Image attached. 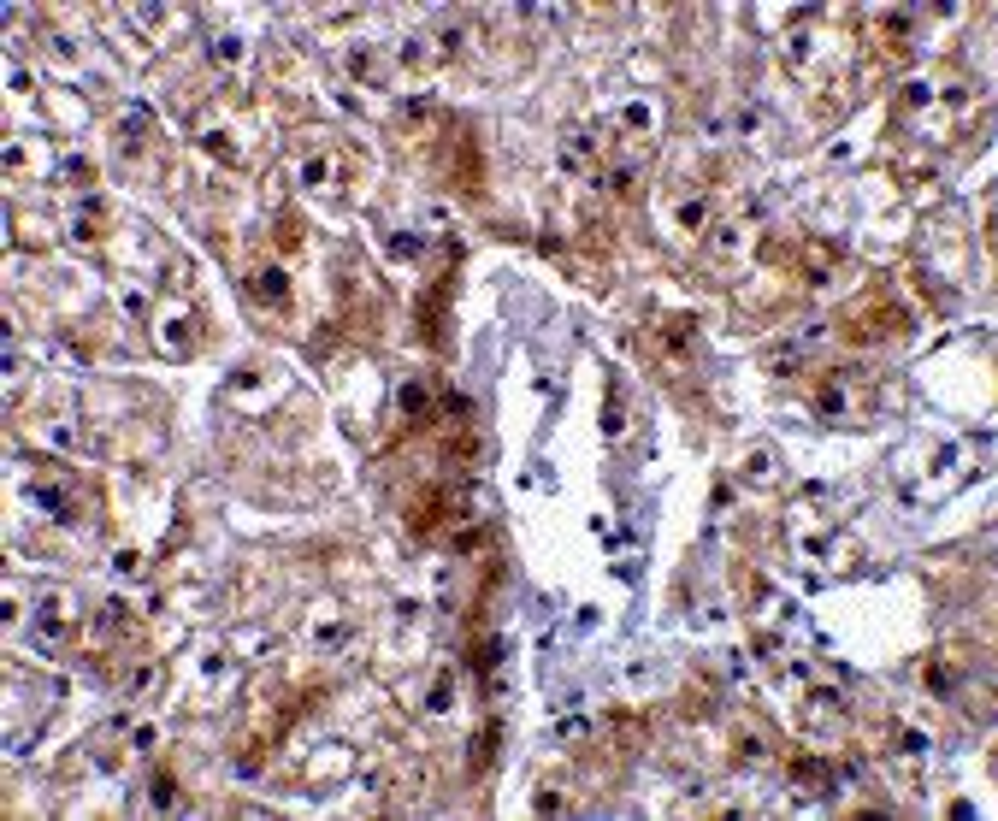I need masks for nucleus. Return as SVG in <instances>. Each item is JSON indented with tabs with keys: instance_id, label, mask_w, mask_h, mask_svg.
Here are the masks:
<instances>
[{
	"instance_id": "obj_1",
	"label": "nucleus",
	"mask_w": 998,
	"mask_h": 821,
	"mask_svg": "<svg viewBox=\"0 0 998 821\" xmlns=\"http://www.w3.org/2000/svg\"><path fill=\"white\" fill-rule=\"evenodd\" d=\"M963 113H969V89L963 83H910L904 89V101H898V119L904 130H916V136H957L963 125Z\"/></svg>"
},
{
	"instance_id": "obj_2",
	"label": "nucleus",
	"mask_w": 998,
	"mask_h": 821,
	"mask_svg": "<svg viewBox=\"0 0 998 821\" xmlns=\"http://www.w3.org/2000/svg\"><path fill=\"white\" fill-rule=\"evenodd\" d=\"M786 65H792L804 83H821L827 65H839V30H827L821 12H804V18L786 30Z\"/></svg>"
},
{
	"instance_id": "obj_3",
	"label": "nucleus",
	"mask_w": 998,
	"mask_h": 821,
	"mask_svg": "<svg viewBox=\"0 0 998 821\" xmlns=\"http://www.w3.org/2000/svg\"><path fill=\"white\" fill-rule=\"evenodd\" d=\"M30 644L42 650V656H60L65 644H77V603L54 591V597H42L36 609H30Z\"/></svg>"
},
{
	"instance_id": "obj_4",
	"label": "nucleus",
	"mask_w": 998,
	"mask_h": 821,
	"mask_svg": "<svg viewBox=\"0 0 998 821\" xmlns=\"http://www.w3.org/2000/svg\"><path fill=\"white\" fill-rule=\"evenodd\" d=\"M874 384L857 373V367H833L821 390H815V408H821V420H857L863 408H869Z\"/></svg>"
},
{
	"instance_id": "obj_5",
	"label": "nucleus",
	"mask_w": 998,
	"mask_h": 821,
	"mask_svg": "<svg viewBox=\"0 0 998 821\" xmlns=\"http://www.w3.org/2000/svg\"><path fill=\"white\" fill-rule=\"evenodd\" d=\"M874 42L886 48V54H910L916 48V36H922V12H910V6H886V12H874L869 18Z\"/></svg>"
},
{
	"instance_id": "obj_6",
	"label": "nucleus",
	"mask_w": 998,
	"mask_h": 821,
	"mask_svg": "<svg viewBox=\"0 0 998 821\" xmlns=\"http://www.w3.org/2000/svg\"><path fill=\"white\" fill-rule=\"evenodd\" d=\"M851 319H857V325H851V337H857V343H886V337H898V331L910 325V319H904V308H892V302H863Z\"/></svg>"
},
{
	"instance_id": "obj_7",
	"label": "nucleus",
	"mask_w": 998,
	"mask_h": 821,
	"mask_svg": "<svg viewBox=\"0 0 998 821\" xmlns=\"http://www.w3.org/2000/svg\"><path fill=\"white\" fill-rule=\"evenodd\" d=\"M154 337H160V349H166V355H189V349H195V337H201V319H195V308H166V314H160V325H154Z\"/></svg>"
},
{
	"instance_id": "obj_8",
	"label": "nucleus",
	"mask_w": 998,
	"mask_h": 821,
	"mask_svg": "<svg viewBox=\"0 0 998 821\" xmlns=\"http://www.w3.org/2000/svg\"><path fill=\"white\" fill-rule=\"evenodd\" d=\"M249 290H254V302H266V308L290 314V278H284V266H254V272H249Z\"/></svg>"
},
{
	"instance_id": "obj_9",
	"label": "nucleus",
	"mask_w": 998,
	"mask_h": 821,
	"mask_svg": "<svg viewBox=\"0 0 998 821\" xmlns=\"http://www.w3.org/2000/svg\"><path fill=\"white\" fill-rule=\"evenodd\" d=\"M691 337H697V319H691V314H668V325L656 331V349H662V361H668V367H674V361L691 349Z\"/></svg>"
},
{
	"instance_id": "obj_10",
	"label": "nucleus",
	"mask_w": 998,
	"mask_h": 821,
	"mask_svg": "<svg viewBox=\"0 0 998 821\" xmlns=\"http://www.w3.org/2000/svg\"><path fill=\"white\" fill-rule=\"evenodd\" d=\"M443 308H449V278H437L432 290L420 296V337L426 343H443Z\"/></svg>"
},
{
	"instance_id": "obj_11",
	"label": "nucleus",
	"mask_w": 998,
	"mask_h": 821,
	"mask_svg": "<svg viewBox=\"0 0 998 821\" xmlns=\"http://www.w3.org/2000/svg\"><path fill=\"white\" fill-rule=\"evenodd\" d=\"M733 757L745 762V768H762V762H774V739H768L762 727H750V721H745V727L733 733Z\"/></svg>"
},
{
	"instance_id": "obj_12",
	"label": "nucleus",
	"mask_w": 998,
	"mask_h": 821,
	"mask_svg": "<svg viewBox=\"0 0 998 821\" xmlns=\"http://www.w3.org/2000/svg\"><path fill=\"white\" fill-rule=\"evenodd\" d=\"M71 237H77V243H95V237H107V207H101L95 195L83 201V213H71Z\"/></svg>"
},
{
	"instance_id": "obj_13",
	"label": "nucleus",
	"mask_w": 998,
	"mask_h": 821,
	"mask_svg": "<svg viewBox=\"0 0 998 821\" xmlns=\"http://www.w3.org/2000/svg\"><path fill=\"white\" fill-rule=\"evenodd\" d=\"M125 632H130V609L119 603V597H113V603H101V615H95V638H101V644H119Z\"/></svg>"
},
{
	"instance_id": "obj_14",
	"label": "nucleus",
	"mask_w": 998,
	"mask_h": 821,
	"mask_svg": "<svg viewBox=\"0 0 998 821\" xmlns=\"http://www.w3.org/2000/svg\"><path fill=\"white\" fill-rule=\"evenodd\" d=\"M302 178L319 184V190H337V184H343V160H337V154H313L308 166H302Z\"/></svg>"
},
{
	"instance_id": "obj_15",
	"label": "nucleus",
	"mask_w": 998,
	"mask_h": 821,
	"mask_svg": "<svg viewBox=\"0 0 998 821\" xmlns=\"http://www.w3.org/2000/svg\"><path fill=\"white\" fill-rule=\"evenodd\" d=\"M396 402H402V420H408V426H426V420H432V396H426V384H402Z\"/></svg>"
},
{
	"instance_id": "obj_16",
	"label": "nucleus",
	"mask_w": 998,
	"mask_h": 821,
	"mask_svg": "<svg viewBox=\"0 0 998 821\" xmlns=\"http://www.w3.org/2000/svg\"><path fill=\"white\" fill-rule=\"evenodd\" d=\"M804 715H810L815 727H821V721H839V715H845V697H839V692H827V686H821V692H810V703H804Z\"/></svg>"
},
{
	"instance_id": "obj_17",
	"label": "nucleus",
	"mask_w": 998,
	"mask_h": 821,
	"mask_svg": "<svg viewBox=\"0 0 998 821\" xmlns=\"http://www.w3.org/2000/svg\"><path fill=\"white\" fill-rule=\"evenodd\" d=\"M745 479H750V485H774V479H780L774 449H750V455H745Z\"/></svg>"
},
{
	"instance_id": "obj_18",
	"label": "nucleus",
	"mask_w": 998,
	"mask_h": 821,
	"mask_svg": "<svg viewBox=\"0 0 998 821\" xmlns=\"http://www.w3.org/2000/svg\"><path fill=\"white\" fill-rule=\"evenodd\" d=\"M674 219H680V231H686V237L709 231V207H703V201H680V213H674Z\"/></svg>"
},
{
	"instance_id": "obj_19",
	"label": "nucleus",
	"mask_w": 998,
	"mask_h": 821,
	"mask_svg": "<svg viewBox=\"0 0 998 821\" xmlns=\"http://www.w3.org/2000/svg\"><path fill=\"white\" fill-rule=\"evenodd\" d=\"M148 804H154V810H172V804H178V780H172V774H154Z\"/></svg>"
},
{
	"instance_id": "obj_20",
	"label": "nucleus",
	"mask_w": 998,
	"mask_h": 821,
	"mask_svg": "<svg viewBox=\"0 0 998 821\" xmlns=\"http://www.w3.org/2000/svg\"><path fill=\"white\" fill-rule=\"evenodd\" d=\"M60 178H65V184H77V190H89V160H65Z\"/></svg>"
},
{
	"instance_id": "obj_21",
	"label": "nucleus",
	"mask_w": 998,
	"mask_h": 821,
	"mask_svg": "<svg viewBox=\"0 0 998 821\" xmlns=\"http://www.w3.org/2000/svg\"><path fill=\"white\" fill-rule=\"evenodd\" d=\"M491 751H497V721H491V727L479 733V751H473V768H485V762H491Z\"/></svg>"
},
{
	"instance_id": "obj_22",
	"label": "nucleus",
	"mask_w": 998,
	"mask_h": 821,
	"mask_svg": "<svg viewBox=\"0 0 998 821\" xmlns=\"http://www.w3.org/2000/svg\"><path fill=\"white\" fill-rule=\"evenodd\" d=\"M296 225H302L296 213H284V219H278V243H284V249H296V243H302V231H296Z\"/></svg>"
},
{
	"instance_id": "obj_23",
	"label": "nucleus",
	"mask_w": 998,
	"mask_h": 821,
	"mask_svg": "<svg viewBox=\"0 0 998 821\" xmlns=\"http://www.w3.org/2000/svg\"><path fill=\"white\" fill-rule=\"evenodd\" d=\"M390 254H396V260H414V254H420V237H390Z\"/></svg>"
}]
</instances>
